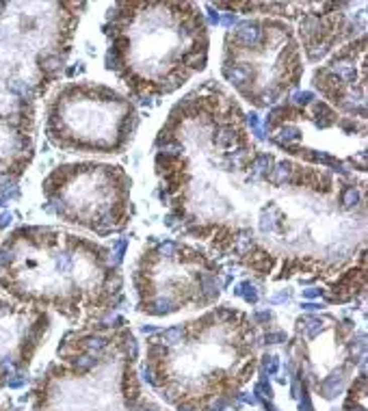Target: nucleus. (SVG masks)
<instances>
[{
	"mask_svg": "<svg viewBox=\"0 0 368 411\" xmlns=\"http://www.w3.org/2000/svg\"><path fill=\"white\" fill-rule=\"evenodd\" d=\"M154 171L167 225L260 281H327L366 249L364 180L260 149L214 80L171 106Z\"/></svg>",
	"mask_w": 368,
	"mask_h": 411,
	"instance_id": "1",
	"label": "nucleus"
},
{
	"mask_svg": "<svg viewBox=\"0 0 368 411\" xmlns=\"http://www.w3.org/2000/svg\"><path fill=\"white\" fill-rule=\"evenodd\" d=\"M85 3H0V195L35 158L37 106L61 78Z\"/></svg>",
	"mask_w": 368,
	"mask_h": 411,
	"instance_id": "2",
	"label": "nucleus"
},
{
	"mask_svg": "<svg viewBox=\"0 0 368 411\" xmlns=\"http://www.w3.org/2000/svg\"><path fill=\"white\" fill-rule=\"evenodd\" d=\"M0 288L71 322L96 324L124 303L113 249L54 225H20L0 242Z\"/></svg>",
	"mask_w": 368,
	"mask_h": 411,
	"instance_id": "3",
	"label": "nucleus"
},
{
	"mask_svg": "<svg viewBox=\"0 0 368 411\" xmlns=\"http://www.w3.org/2000/svg\"><path fill=\"white\" fill-rule=\"evenodd\" d=\"M258 324L219 305L145 342L143 377L178 411H226L258 366Z\"/></svg>",
	"mask_w": 368,
	"mask_h": 411,
	"instance_id": "4",
	"label": "nucleus"
},
{
	"mask_svg": "<svg viewBox=\"0 0 368 411\" xmlns=\"http://www.w3.org/2000/svg\"><path fill=\"white\" fill-rule=\"evenodd\" d=\"M102 33L108 71L136 100L171 96L208 63V22L195 3H115Z\"/></svg>",
	"mask_w": 368,
	"mask_h": 411,
	"instance_id": "5",
	"label": "nucleus"
},
{
	"mask_svg": "<svg viewBox=\"0 0 368 411\" xmlns=\"http://www.w3.org/2000/svg\"><path fill=\"white\" fill-rule=\"evenodd\" d=\"M136 357L126 320L67 331L33 389V411H163L143 392Z\"/></svg>",
	"mask_w": 368,
	"mask_h": 411,
	"instance_id": "6",
	"label": "nucleus"
},
{
	"mask_svg": "<svg viewBox=\"0 0 368 411\" xmlns=\"http://www.w3.org/2000/svg\"><path fill=\"white\" fill-rule=\"evenodd\" d=\"M264 134L297 162L340 178L366 173V121L344 117L312 91H299L273 106Z\"/></svg>",
	"mask_w": 368,
	"mask_h": 411,
	"instance_id": "7",
	"label": "nucleus"
},
{
	"mask_svg": "<svg viewBox=\"0 0 368 411\" xmlns=\"http://www.w3.org/2000/svg\"><path fill=\"white\" fill-rule=\"evenodd\" d=\"M303 71L301 46L288 22L243 20L223 37V80L256 108H273L286 100L299 87Z\"/></svg>",
	"mask_w": 368,
	"mask_h": 411,
	"instance_id": "8",
	"label": "nucleus"
},
{
	"mask_svg": "<svg viewBox=\"0 0 368 411\" xmlns=\"http://www.w3.org/2000/svg\"><path fill=\"white\" fill-rule=\"evenodd\" d=\"M223 286L219 260L180 238H150L132 266L136 309L148 316L210 307Z\"/></svg>",
	"mask_w": 368,
	"mask_h": 411,
	"instance_id": "9",
	"label": "nucleus"
},
{
	"mask_svg": "<svg viewBox=\"0 0 368 411\" xmlns=\"http://www.w3.org/2000/svg\"><path fill=\"white\" fill-rule=\"evenodd\" d=\"M139 115L113 87L71 80L46 102V139L74 154H121L132 141Z\"/></svg>",
	"mask_w": 368,
	"mask_h": 411,
	"instance_id": "10",
	"label": "nucleus"
},
{
	"mask_svg": "<svg viewBox=\"0 0 368 411\" xmlns=\"http://www.w3.org/2000/svg\"><path fill=\"white\" fill-rule=\"evenodd\" d=\"M41 195L50 214L98 236L121 234L134 214L132 178L121 165H59L43 178Z\"/></svg>",
	"mask_w": 368,
	"mask_h": 411,
	"instance_id": "11",
	"label": "nucleus"
},
{
	"mask_svg": "<svg viewBox=\"0 0 368 411\" xmlns=\"http://www.w3.org/2000/svg\"><path fill=\"white\" fill-rule=\"evenodd\" d=\"M364 334L355 322L331 314H303L295 320L290 353L299 357L301 379L316 394L334 400L342 394L357 364H364Z\"/></svg>",
	"mask_w": 368,
	"mask_h": 411,
	"instance_id": "12",
	"label": "nucleus"
},
{
	"mask_svg": "<svg viewBox=\"0 0 368 411\" xmlns=\"http://www.w3.org/2000/svg\"><path fill=\"white\" fill-rule=\"evenodd\" d=\"M48 331L46 309L0 299V389L24 383Z\"/></svg>",
	"mask_w": 368,
	"mask_h": 411,
	"instance_id": "13",
	"label": "nucleus"
},
{
	"mask_svg": "<svg viewBox=\"0 0 368 411\" xmlns=\"http://www.w3.org/2000/svg\"><path fill=\"white\" fill-rule=\"evenodd\" d=\"M366 33L336 48L327 61L312 74V87L321 93L323 102L344 117L366 121Z\"/></svg>",
	"mask_w": 368,
	"mask_h": 411,
	"instance_id": "14",
	"label": "nucleus"
},
{
	"mask_svg": "<svg viewBox=\"0 0 368 411\" xmlns=\"http://www.w3.org/2000/svg\"><path fill=\"white\" fill-rule=\"evenodd\" d=\"M364 3H310V9L297 20L301 54L306 61L319 63L351 39L364 35L366 13Z\"/></svg>",
	"mask_w": 368,
	"mask_h": 411,
	"instance_id": "15",
	"label": "nucleus"
},
{
	"mask_svg": "<svg viewBox=\"0 0 368 411\" xmlns=\"http://www.w3.org/2000/svg\"><path fill=\"white\" fill-rule=\"evenodd\" d=\"M364 290H366V249L359 251L357 258L344 271L325 281V288H321V297L331 305H344V303H351L357 297H362Z\"/></svg>",
	"mask_w": 368,
	"mask_h": 411,
	"instance_id": "16",
	"label": "nucleus"
},
{
	"mask_svg": "<svg viewBox=\"0 0 368 411\" xmlns=\"http://www.w3.org/2000/svg\"><path fill=\"white\" fill-rule=\"evenodd\" d=\"M342 411H366V374L364 372L351 383Z\"/></svg>",
	"mask_w": 368,
	"mask_h": 411,
	"instance_id": "17",
	"label": "nucleus"
},
{
	"mask_svg": "<svg viewBox=\"0 0 368 411\" xmlns=\"http://www.w3.org/2000/svg\"><path fill=\"white\" fill-rule=\"evenodd\" d=\"M234 294L236 297H241L245 303H249V305H256L258 299H260V294H258V288L251 284V279H245L241 281L236 288H234Z\"/></svg>",
	"mask_w": 368,
	"mask_h": 411,
	"instance_id": "18",
	"label": "nucleus"
},
{
	"mask_svg": "<svg viewBox=\"0 0 368 411\" xmlns=\"http://www.w3.org/2000/svg\"><path fill=\"white\" fill-rule=\"evenodd\" d=\"M277 357L275 355H266L264 357V374H275L277 372Z\"/></svg>",
	"mask_w": 368,
	"mask_h": 411,
	"instance_id": "19",
	"label": "nucleus"
},
{
	"mask_svg": "<svg viewBox=\"0 0 368 411\" xmlns=\"http://www.w3.org/2000/svg\"><path fill=\"white\" fill-rule=\"evenodd\" d=\"M303 297H308V299H319V297H321V288H308V290H303Z\"/></svg>",
	"mask_w": 368,
	"mask_h": 411,
	"instance_id": "20",
	"label": "nucleus"
},
{
	"mask_svg": "<svg viewBox=\"0 0 368 411\" xmlns=\"http://www.w3.org/2000/svg\"><path fill=\"white\" fill-rule=\"evenodd\" d=\"M223 24H226V26H228V31H230V28H232V26L236 24V18L232 16V13H230V16L223 18Z\"/></svg>",
	"mask_w": 368,
	"mask_h": 411,
	"instance_id": "21",
	"label": "nucleus"
},
{
	"mask_svg": "<svg viewBox=\"0 0 368 411\" xmlns=\"http://www.w3.org/2000/svg\"><path fill=\"white\" fill-rule=\"evenodd\" d=\"M208 11H210V24H219V13H214L212 7H208Z\"/></svg>",
	"mask_w": 368,
	"mask_h": 411,
	"instance_id": "22",
	"label": "nucleus"
},
{
	"mask_svg": "<svg viewBox=\"0 0 368 411\" xmlns=\"http://www.w3.org/2000/svg\"><path fill=\"white\" fill-rule=\"evenodd\" d=\"M3 223H5V219H0V229H3Z\"/></svg>",
	"mask_w": 368,
	"mask_h": 411,
	"instance_id": "23",
	"label": "nucleus"
},
{
	"mask_svg": "<svg viewBox=\"0 0 368 411\" xmlns=\"http://www.w3.org/2000/svg\"><path fill=\"white\" fill-rule=\"evenodd\" d=\"M0 411H7V409H3V407H0Z\"/></svg>",
	"mask_w": 368,
	"mask_h": 411,
	"instance_id": "24",
	"label": "nucleus"
}]
</instances>
